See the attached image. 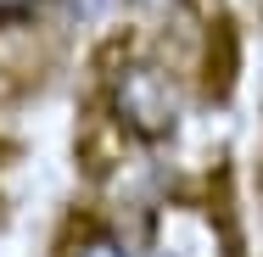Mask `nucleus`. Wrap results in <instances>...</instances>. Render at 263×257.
Returning <instances> with one entry per match:
<instances>
[{
    "mask_svg": "<svg viewBox=\"0 0 263 257\" xmlns=\"http://www.w3.org/2000/svg\"><path fill=\"white\" fill-rule=\"evenodd\" d=\"M62 6H67L73 17H101L106 6H112V0H62Z\"/></svg>",
    "mask_w": 263,
    "mask_h": 257,
    "instance_id": "4",
    "label": "nucleus"
},
{
    "mask_svg": "<svg viewBox=\"0 0 263 257\" xmlns=\"http://www.w3.org/2000/svg\"><path fill=\"white\" fill-rule=\"evenodd\" d=\"M112 112L135 140H168L179 129L185 112V90L174 78V67H162L152 56H123L112 67Z\"/></svg>",
    "mask_w": 263,
    "mask_h": 257,
    "instance_id": "1",
    "label": "nucleus"
},
{
    "mask_svg": "<svg viewBox=\"0 0 263 257\" xmlns=\"http://www.w3.org/2000/svg\"><path fill=\"white\" fill-rule=\"evenodd\" d=\"M62 257H140V246H135L123 229H112V224H84V229L67 241Z\"/></svg>",
    "mask_w": 263,
    "mask_h": 257,
    "instance_id": "2",
    "label": "nucleus"
},
{
    "mask_svg": "<svg viewBox=\"0 0 263 257\" xmlns=\"http://www.w3.org/2000/svg\"><path fill=\"white\" fill-rule=\"evenodd\" d=\"M140 257H174V252H162V246H140Z\"/></svg>",
    "mask_w": 263,
    "mask_h": 257,
    "instance_id": "5",
    "label": "nucleus"
},
{
    "mask_svg": "<svg viewBox=\"0 0 263 257\" xmlns=\"http://www.w3.org/2000/svg\"><path fill=\"white\" fill-rule=\"evenodd\" d=\"M51 0H0V34H11V28H28L40 11H45Z\"/></svg>",
    "mask_w": 263,
    "mask_h": 257,
    "instance_id": "3",
    "label": "nucleus"
}]
</instances>
